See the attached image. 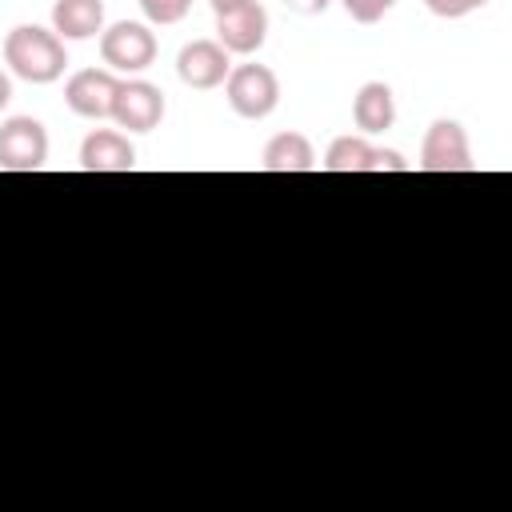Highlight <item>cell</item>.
Masks as SVG:
<instances>
[{
	"label": "cell",
	"instance_id": "obj_1",
	"mask_svg": "<svg viewBox=\"0 0 512 512\" xmlns=\"http://www.w3.org/2000/svg\"><path fill=\"white\" fill-rule=\"evenodd\" d=\"M4 64L12 76H20L28 84H52L68 68V48L52 28L16 24L4 36Z\"/></svg>",
	"mask_w": 512,
	"mask_h": 512
},
{
	"label": "cell",
	"instance_id": "obj_2",
	"mask_svg": "<svg viewBox=\"0 0 512 512\" xmlns=\"http://www.w3.org/2000/svg\"><path fill=\"white\" fill-rule=\"evenodd\" d=\"M224 100L240 120H264L280 104V80L268 64H232L224 80Z\"/></svg>",
	"mask_w": 512,
	"mask_h": 512
},
{
	"label": "cell",
	"instance_id": "obj_3",
	"mask_svg": "<svg viewBox=\"0 0 512 512\" xmlns=\"http://www.w3.org/2000/svg\"><path fill=\"white\" fill-rule=\"evenodd\" d=\"M100 60L116 76H136L156 60V32L140 20H116L100 32Z\"/></svg>",
	"mask_w": 512,
	"mask_h": 512
},
{
	"label": "cell",
	"instance_id": "obj_4",
	"mask_svg": "<svg viewBox=\"0 0 512 512\" xmlns=\"http://www.w3.org/2000/svg\"><path fill=\"white\" fill-rule=\"evenodd\" d=\"M420 172H472V148H468V132L460 120H432L424 140H420Z\"/></svg>",
	"mask_w": 512,
	"mask_h": 512
},
{
	"label": "cell",
	"instance_id": "obj_5",
	"mask_svg": "<svg viewBox=\"0 0 512 512\" xmlns=\"http://www.w3.org/2000/svg\"><path fill=\"white\" fill-rule=\"evenodd\" d=\"M48 160V128L36 116H8L0 124V172H36Z\"/></svg>",
	"mask_w": 512,
	"mask_h": 512
},
{
	"label": "cell",
	"instance_id": "obj_6",
	"mask_svg": "<svg viewBox=\"0 0 512 512\" xmlns=\"http://www.w3.org/2000/svg\"><path fill=\"white\" fill-rule=\"evenodd\" d=\"M164 108H168L164 92L152 80L124 76L120 88H116V100H112V120L124 132H152L164 120Z\"/></svg>",
	"mask_w": 512,
	"mask_h": 512
},
{
	"label": "cell",
	"instance_id": "obj_7",
	"mask_svg": "<svg viewBox=\"0 0 512 512\" xmlns=\"http://www.w3.org/2000/svg\"><path fill=\"white\" fill-rule=\"evenodd\" d=\"M324 172H408V160L396 148H376L368 136H336L324 152Z\"/></svg>",
	"mask_w": 512,
	"mask_h": 512
},
{
	"label": "cell",
	"instance_id": "obj_8",
	"mask_svg": "<svg viewBox=\"0 0 512 512\" xmlns=\"http://www.w3.org/2000/svg\"><path fill=\"white\" fill-rule=\"evenodd\" d=\"M216 40L228 56H252L268 40V8L260 0H248L232 12L216 16Z\"/></svg>",
	"mask_w": 512,
	"mask_h": 512
},
{
	"label": "cell",
	"instance_id": "obj_9",
	"mask_svg": "<svg viewBox=\"0 0 512 512\" xmlns=\"http://www.w3.org/2000/svg\"><path fill=\"white\" fill-rule=\"evenodd\" d=\"M116 88H120L116 72H108V68H80L64 84V104L76 116H84V120H104V116H112Z\"/></svg>",
	"mask_w": 512,
	"mask_h": 512
},
{
	"label": "cell",
	"instance_id": "obj_10",
	"mask_svg": "<svg viewBox=\"0 0 512 512\" xmlns=\"http://www.w3.org/2000/svg\"><path fill=\"white\" fill-rule=\"evenodd\" d=\"M228 72H232V56L220 48V40H192V44H184L180 56H176V76H180V84L200 88V92L220 88V84L228 80Z\"/></svg>",
	"mask_w": 512,
	"mask_h": 512
},
{
	"label": "cell",
	"instance_id": "obj_11",
	"mask_svg": "<svg viewBox=\"0 0 512 512\" xmlns=\"http://www.w3.org/2000/svg\"><path fill=\"white\" fill-rule=\"evenodd\" d=\"M80 168L108 176V172H132L136 168V148L128 132L120 128H92L80 144Z\"/></svg>",
	"mask_w": 512,
	"mask_h": 512
},
{
	"label": "cell",
	"instance_id": "obj_12",
	"mask_svg": "<svg viewBox=\"0 0 512 512\" xmlns=\"http://www.w3.org/2000/svg\"><path fill=\"white\" fill-rule=\"evenodd\" d=\"M352 120L360 128V136H380L396 124V96L384 80H368L360 84L356 100H352Z\"/></svg>",
	"mask_w": 512,
	"mask_h": 512
},
{
	"label": "cell",
	"instance_id": "obj_13",
	"mask_svg": "<svg viewBox=\"0 0 512 512\" xmlns=\"http://www.w3.org/2000/svg\"><path fill=\"white\" fill-rule=\"evenodd\" d=\"M52 32L60 40H92L104 32V0H52Z\"/></svg>",
	"mask_w": 512,
	"mask_h": 512
},
{
	"label": "cell",
	"instance_id": "obj_14",
	"mask_svg": "<svg viewBox=\"0 0 512 512\" xmlns=\"http://www.w3.org/2000/svg\"><path fill=\"white\" fill-rule=\"evenodd\" d=\"M316 164V148L304 132H276L260 152L264 172H312Z\"/></svg>",
	"mask_w": 512,
	"mask_h": 512
},
{
	"label": "cell",
	"instance_id": "obj_15",
	"mask_svg": "<svg viewBox=\"0 0 512 512\" xmlns=\"http://www.w3.org/2000/svg\"><path fill=\"white\" fill-rule=\"evenodd\" d=\"M136 4H140L144 20H148V24H160V28L180 24V20L192 12V0H136Z\"/></svg>",
	"mask_w": 512,
	"mask_h": 512
},
{
	"label": "cell",
	"instance_id": "obj_16",
	"mask_svg": "<svg viewBox=\"0 0 512 512\" xmlns=\"http://www.w3.org/2000/svg\"><path fill=\"white\" fill-rule=\"evenodd\" d=\"M340 8H344L356 24H376V20H384V16L396 8V0H340Z\"/></svg>",
	"mask_w": 512,
	"mask_h": 512
},
{
	"label": "cell",
	"instance_id": "obj_17",
	"mask_svg": "<svg viewBox=\"0 0 512 512\" xmlns=\"http://www.w3.org/2000/svg\"><path fill=\"white\" fill-rule=\"evenodd\" d=\"M488 4L492 0H424V8L432 16H440V20H464V16H472V12L488 8Z\"/></svg>",
	"mask_w": 512,
	"mask_h": 512
},
{
	"label": "cell",
	"instance_id": "obj_18",
	"mask_svg": "<svg viewBox=\"0 0 512 512\" xmlns=\"http://www.w3.org/2000/svg\"><path fill=\"white\" fill-rule=\"evenodd\" d=\"M328 4H332V0H284V8H292V12H300V16H320Z\"/></svg>",
	"mask_w": 512,
	"mask_h": 512
},
{
	"label": "cell",
	"instance_id": "obj_19",
	"mask_svg": "<svg viewBox=\"0 0 512 512\" xmlns=\"http://www.w3.org/2000/svg\"><path fill=\"white\" fill-rule=\"evenodd\" d=\"M8 100H12V76L0 68V112L8 108Z\"/></svg>",
	"mask_w": 512,
	"mask_h": 512
},
{
	"label": "cell",
	"instance_id": "obj_20",
	"mask_svg": "<svg viewBox=\"0 0 512 512\" xmlns=\"http://www.w3.org/2000/svg\"><path fill=\"white\" fill-rule=\"evenodd\" d=\"M212 4V12L220 16V12H232V8H240V4H248V0H208Z\"/></svg>",
	"mask_w": 512,
	"mask_h": 512
}]
</instances>
